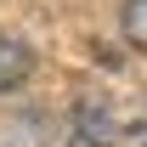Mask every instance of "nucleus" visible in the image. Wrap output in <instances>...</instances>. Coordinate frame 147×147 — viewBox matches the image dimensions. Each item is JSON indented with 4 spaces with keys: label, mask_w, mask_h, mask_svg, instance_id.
Segmentation results:
<instances>
[{
    "label": "nucleus",
    "mask_w": 147,
    "mask_h": 147,
    "mask_svg": "<svg viewBox=\"0 0 147 147\" xmlns=\"http://www.w3.org/2000/svg\"><path fill=\"white\" fill-rule=\"evenodd\" d=\"M125 147H147V125H136V130H130V136H125Z\"/></svg>",
    "instance_id": "4"
},
{
    "label": "nucleus",
    "mask_w": 147,
    "mask_h": 147,
    "mask_svg": "<svg viewBox=\"0 0 147 147\" xmlns=\"http://www.w3.org/2000/svg\"><path fill=\"white\" fill-rule=\"evenodd\" d=\"M28 68H34L28 45H17V40H0V91L23 85V79H28Z\"/></svg>",
    "instance_id": "2"
},
{
    "label": "nucleus",
    "mask_w": 147,
    "mask_h": 147,
    "mask_svg": "<svg viewBox=\"0 0 147 147\" xmlns=\"http://www.w3.org/2000/svg\"><path fill=\"white\" fill-rule=\"evenodd\" d=\"M125 40L147 51V0H130L125 6Z\"/></svg>",
    "instance_id": "3"
},
{
    "label": "nucleus",
    "mask_w": 147,
    "mask_h": 147,
    "mask_svg": "<svg viewBox=\"0 0 147 147\" xmlns=\"http://www.w3.org/2000/svg\"><path fill=\"white\" fill-rule=\"evenodd\" d=\"M119 142V125H113V108L102 96H79L74 108V125H68V147H113Z\"/></svg>",
    "instance_id": "1"
}]
</instances>
